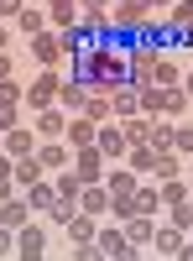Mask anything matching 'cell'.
Masks as SVG:
<instances>
[{"label":"cell","instance_id":"6da1fadb","mask_svg":"<svg viewBox=\"0 0 193 261\" xmlns=\"http://www.w3.org/2000/svg\"><path fill=\"white\" fill-rule=\"evenodd\" d=\"M78 79L89 84V94H115L120 84H131V47L115 32H104L78 53Z\"/></svg>","mask_w":193,"mask_h":261},{"label":"cell","instance_id":"7a4b0ae2","mask_svg":"<svg viewBox=\"0 0 193 261\" xmlns=\"http://www.w3.org/2000/svg\"><path fill=\"white\" fill-rule=\"evenodd\" d=\"M146 11H152V0H115L110 6V32H141Z\"/></svg>","mask_w":193,"mask_h":261},{"label":"cell","instance_id":"3957f363","mask_svg":"<svg viewBox=\"0 0 193 261\" xmlns=\"http://www.w3.org/2000/svg\"><path fill=\"white\" fill-rule=\"evenodd\" d=\"M157 63H162V47H131V84L146 89V84H157Z\"/></svg>","mask_w":193,"mask_h":261},{"label":"cell","instance_id":"277c9868","mask_svg":"<svg viewBox=\"0 0 193 261\" xmlns=\"http://www.w3.org/2000/svg\"><path fill=\"white\" fill-rule=\"evenodd\" d=\"M32 58L42 68H58V58H68V37L63 32H37L32 37Z\"/></svg>","mask_w":193,"mask_h":261},{"label":"cell","instance_id":"5b68a950","mask_svg":"<svg viewBox=\"0 0 193 261\" xmlns=\"http://www.w3.org/2000/svg\"><path fill=\"white\" fill-rule=\"evenodd\" d=\"M16 261H47V230L42 225H21L16 230Z\"/></svg>","mask_w":193,"mask_h":261},{"label":"cell","instance_id":"8992f818","mask_svg":"<svg viewBox=\"0 0 193 261\" xmlns=\"http://www.w3.org/2000/svg\"><path fill=\"white\" fill-rule=\"evenodd\" d=\"M58 89H63V79H58V68H42V79L37 84H26V105H37V110H47V105H58Z\"/></svg>","mask_w":193,"mask_h":261},{"label":"cell","instance_id":"52a82bcc","mask_svg":"<svg viewBox=\"0 0 193 261\" xmlns=\"http://www.w3.org/2000/svg\"><path fill=\"white\" fill-rule=\"evenodd\" d=\"M73 172H78V183H99L104 178V151H99V141L73 151Z\"/></svg>","mask_w":193,"mask_h":261},{"label":"cell","instance_id":"ba28073f","mask_svg":"<svg viewBox=\"0 0 193 261\" xmlns=\"http://www.w3.org/2000/svg\"><path fill=\"white\" fill-rule=\"evenodd\" d=\"M37 146H42V136H37V130H26V125H16V130H6V136H0V151H6L11 162H16V157H32Z\"/></svg>","mask_w":193,"mask_h":261},{"label":"cell","instance_id":"9c48e42d","mask_svg":"<svg viewBox=\"0 0 193 261\" xmlns=\"http://www.w3.org/2000/svg\"><path fill=\"white\" fill-rule=\"evenodd\" d=\"M32 130H37L42 141H63V130H68V110H63V105H47V110L37 115Z\"/></svg>","mask_w":193,"mask_h":261},{"label":"cell","instance_id":"30bf717a","mask_svg":"<svg viewBox=\"0 0 193 261\" xmlns=\"http://www.w3.org/2000/svg\"><path fill=\"white\" fill-rule=\"evenodd\" d=\"M63 141H68L73 151H78V146H94V141H99V125H94L89 115H68V130H63Z\"/></svg>","mask_w":193,"mask_h":261},{"label":"cell","instance_id":"8fae6325","mask_svg":"<svg viewBox=\"0 0 193 261\" xmlns=\"http://www.w3.org/2000/svg\"><path fill=\"white\" fill-rule=\"evenodd\" d=\"M110 110H115V120L141 115V89H136V84H120V89L110 94Z\"/></svg>","mask_w":193,"mask_h":261},{"label":"cell","instance_id":"7c38bea8","mask_svg":"<svg viewBox=\"0 0 193 261\" xmlns=\"http://www.w3.org/2000/svg\"><path fill=\"white\" fill-rule=\"evenodd\" d=\"M58 105H63L68 115H84V105H89V84H84V79H68V84L58 89Z\"/></svg>","mask_w":193,"mask_h":261},{"label":"cell","instance_id":"4fadbf2b","mask_svg":"<svg viewBox=\"0 0 193 261\" xmlns=\"http://www.w3.org/2000/svg\"><path fill=\"white\" fill-rule=\"evenodd\" d=\"M0 225H6V230L32 225V204H26V193H16V199H6V204H0Z\"/></svg>","mask_w":193,"mask_h":261},{"label":"cell","instance_id":"5bb4252c","mask_svg":"<svg viewBox=\"0 0 193 261\" xmlns=\"http://www.w3.org/2000/svg\"><path fill=\"white\" fill-rule=\"evenodd\" d=\"M78 209H84V214H94V220H99V214H110V188H104V183H84Z\"/></svg>","mask_w":193,"mask_h":261},{"label":"cell","instance_id":"9a60e30c","mask_svg":"<svg viewBox=\"0 0 193 261\" xmlns=\"http://www.w3.org/2000/svg\"><path fill=\"white\" fill-rule=\"evenodd\" d=\"M37 157H42V167L63 172V167H73V146H68V141H42V146H37Z\"/></svg>","mask_w":193,"mask_h":261},{"label":"cell","instance_id":"2e32d148","mask_svg":"<svg viewBox=\"0 0 193 261\" xmlns=\"http://www.w3.org/2000/svg\"><path fill=\"white\" fill-rule=\"evenodd\" d=\"M42 172H47V167H42V157H37V151H32V157H16V162H11V178H16V188H32V183H42Z\"/></svg>","mask_w":193,"mask_h":261},{"label":"cell","instance_id":"e0dca14e","mask_svg":"<svg viewBox=\"0 0 193 261\" xmlns=\"http://www.w3.org/2000/svg\"><path fill=\"white\" fill-rule=\"evenodd\" d=\"M47 21L58 32H73L78 27V0H47Z\"/></svg>","mask_w":193,"mask_h":261},{"label":"cell","instance_id":"ac0fdd59","mask_svg":"<svg viewBox=\"0 0 193 261\" xmlns=\"http://www.w3.org/2000/svg\"><path fill=\"white\" fill-rule=\"evenodd\" d=\"M136 172L131 167H115V172H104V188H110V199H131V193H136Z\"/></svg>","mask_w":193,"mask_h":261},{"label":"cell","instance_id":"d6986e66","mask_svg":"<svg viewBox=\"0 0 193 261\" xmlns=\"http://www.w3.org/2000/svg\"><path fill=\"white\" fill-rule=\"evenodd\" d=\"M99 151H104V157H125V151H131V141H125V130L104 120V125H99Z\"/></svg>","mask_w":193,"mask_h":261},{"label":"cell","instance_id":"ffe728a7","mask_svg":"<svg viewBox=\"0 0 193 261\" xmlns=\"http://www.w3.org/2000/svg\"><path fill=\"white\" fill-rule=\"evenodd\" d=\"M63 230H68V241H73V246H84V241H94V235H99V220H94V214H84V209H78L73 220L63 225Z\"/></svg>","mask_w":193,"mask_h":261},{"label":"cell","instance_id":"44dd1931","mask_svg":"<svg viewBox=\"0 0 193 261\" xmlns=\"http://www.w3.org/2000/svg\"><path fill=\"white\" fill-rule=\"evenodd\" d=\"M152 235H157L152 214H131V220H125V241L131 246H152Z\"/></svg>","mask_w":193,"mask_h":261},{"label":"cell","instance_id":"7402d4cb","mask_svg":"<svg viewBox=\"0 0 193 261\" xmlns=\"http://www.w3.org/2000/svg\"><path fill=\"white\" fill-rule=\"evenodd\" d=\"M94 241H99V251L110 256V261H115V256H120L125 246H131V241H125V225H104V230L94 235Z\"/></svg>","mask_w":193,"mask_h":261},{"label":"cell","instance_id":"603a6c76","mask_svg":"<svg viewBox=\"0 0 193 261\" xmlns=\"http://www.w3.org/2000/svg\"><path fill=\"white\" fill-rule=\"evenodd\" d=\"M125 167H131V172H136V178H141V172H152V167H157V151H152V146H146V141H136L131 151H125Z\"/></svg>","mask_w":193,"mask_h":261},{"label":"cell","instance_id":"cb8c5ba5","mask_svg":"<svg viewBox=\"0 0 193 261\" xmlns=\"http://www.w3.org/2000/svg\"><path fill=\"white\" fill-rule=\"evenodd\" d=\"M26 204H32V209H42V214H47V209L58 204V188H52L47 178H42V183H32V188H26Z\"/></svg>","mask_w":193,"mask_h":261},{"label":"cell","instance_id":"d4e9b609","mask_svg":"<svg viewBox=\"0 0 193 261\" xmlns=\"http://www.w3.org/2000/svg\"><path fill=\"white\" fill-rule=\"evenodd\" d=\"M178 172H183V157H178V151H157L152 178H157V183H167V178H178Z\"/></svg>","mask_w":193,"mask_h":261},{"label":"cell","instance_id":"484cf974","mask_svg":"<svg viewBox=\"0 0 193 261\" xmlns=\"http://www.w3.org/2000/svg\"><path fill=\"white\" fill-rule=\"evenodd\" d=\"M52 188H58V199H73V204H78V193H84V183H78L73 167H63L58 178H52Z\"/></svg>","mask_w":193,"mask_h":261},{"label":"cell","instance_id":"4316f807","mask_svg":"<svg viewBox=\"0 0 193 261\" xmlns=\"http://www.w3.org/2000/svg\"><path fill=\"white\" fill-rule=\"evenodd\" d=\"M183 241H188V235H183V230H173V225H157V235H152V246H157L162 256H173Z\"/></svg>","mask_w":193,"mask_h":261},{"label":"cell","instance_id":"83f0119b","mask_svg":"<svg viewBox=\"0 0 193 261\" xmlns=\"http://www.w3.org/2000/svg\"><path fill=\"white\" fill-rule=\"evenodd\" d=\"M16 27L26 32V37H37V32H47V11H37V6H26V11L16 16Z\"/></svg>","mask_w":193,"mask_h":261},{"label":"cell","instance_id":"f1b7e54d","mask_svg":"<svg viewBox=\"0 0 193 261\" xmlns=\"http://www.w3.org/2000/svg\"><path fill=\"white\" fill-rule=\"evenodd\" d=\"M152 120H157V115H131V120L120 125V130H125V141H131V146L146 141V136H152Z\"/></svg>","mask_w":193,"mask_h":261},{"label":"cell","instance_id":"f546056e","mask_svg":"<svg viewBox=\"0 0 193 261\" xmlns=\"http://www.w3.org/2000/svg\"><path fill=\"white\" fill-rule=\"evenodd\" d=\"M167 27H178V32L193 27V0H173V6H167Z\"/></svg>","mask_w":193,"mask_h":261},{"label":"cell","instance_id":"4dcf8cb0","mask_svg":"<svg viewBox=\"0 0 193 261\" xmlns=\"http://www.w3.org/2000/svg\"><path fill=\"white\" fill-rule=\"evenodd\" d=\"M84 115H89L94 125H104V120H115V110H110V94H89V105H84Z\"/></svg>","mask_w":193,"mask_h":261},{"label":"cell","instance_id":"1f68e13d","mask_svg":"<svg viewBox=\"0 0 193 261\" xmlns=\"http://www.w3.org/2000/svg\"><path fill=\"white\" fill-rule=\"evenodd\" d=\"M173 136H178V125L152 120V136H146V146H152V151H173Z\"/></svg>","mask_w":193,"mask_h":261},{"label":"cell","instance_id":"d6a6232c","mask_svg":"<svg viewBox=\"0 0 193 261\" xmlns=\"http://www.w3.org/2000/svg\"><path fill=\"white\" fill-rule=\"evenodd\" d=\"M157 209H162V188L136 183V214H157Z\"/></svg>","mask_w":193,"mask_h":261},{"label":"cell","instance_id":"836d02e7","mask_svg":"<svg viewBox=\"0 0 193 261\" xmlns=\"http://www.w3.org/2000/svg\"><path fill=\"white\" fill-rule=\"evenodd\" d=\"M183 105H188V89H183V84H167V89H162V110L183 115Z\"/></svg>","mask_w":193,"mask_h":261},{"label":"cell","instance_id":"e575fe53","mask_svg":"<svg viewBox=\"0 0 193 261\" xmlns=\"http://www.w3.org/2000/svg\"><path fill=\"white\" fill-rule=\"evenodd\" d=\"M162 188V209H178V204H188V193H183V183L178 178H167V183H157Z\"/></svg>","mask_w":193,"mask_h":261},{"label":"cell","instance_id":"d590c367","mask_svg":"<svg viewBox=\"0 0 193 261\" xmlns=\"http://www.w3.org/2000/svg\"><path fill=\"white\" fill-rule=\"evenodd\" d=\"M141 115H162V89H157V84L141 89Z\"/></svg>","mask_w":193,"mask_h":261},{"label":"cell","instance_id":"8d00e7d4","mask_svg":"<svg viewBox=\"0 0 193 261\" xmlns=\"http://www.w3.org/2000/svg\"><path fill=\"white\" fill-rule=\"evenodd\" d=\"M73 214H78V204H73V199H58V204L47 209V220H52V225H68Z\"/></svg>","mask_w":193,"mask_h":261},{"label":"cell","instance_id":"74e56055","mask_svg":"<svg viewBox=\"0 0 193 261\" xmlns=\"http://www.w3.org/2000/svg\"><path fill=\"white\" fill-rule=\"evenodd\" d=\"M173 151H178V157H193V125H178V136H173Z\"/></svg>","mask_w":193,"mask_h":261},{"label":"cell","instance_id":"f35d334b","mask_svg":"<svg viewBox=\"0 0 193 261\" xmlns=\"http://www.w3.org/2000/svg\"><path fill=\"white\" fill-rule=\"evenodd\" d=\"M73 261H110L99 251V241H84V246H73Z\"/></svg>","mask_w":193,"mask_h":261},{"label":"cell","instance_id":"ab89813d","mask_svg":"<svg viewBox=\"0 0 193 261\" xmlns=\"http://www.w3.org/2000/svg\"><path fill=\"white\" fill-rule=\"evenodd\" d=\"M21 94L26 89H16V79H0V105H21Z\"/></svg>","mask_w":193,"mask_h":261},{"label":"cell","instance_id":"60d3db41","mask_svg":"<svg viewBox=\"0 0 193 261\" xmlns=\"http://www.w3.org/2000/svg\"><path fill=\"white\" fill-rule=\"evenodd\" d=\"M167 84H178V68L162 58V63H157V89H167Z\"/></svg>","mask_w":193,"mask_h":261},{"label":"cell","instance_id":"b9f144b4","mask_svg":"<svg viewBox=\"0 0 193 261\" xmlns=\"http://www.w3.org/2000/svg\"><path fill=\"white\" fill-rule=\"evenodd\" d=\"M6 130H16V105H0V136Z\"/></svg>","mask_w":193,"mask_h":261},{"label":"cell","instance_id":"7bdbcfd3","mask_svg":"<svg viewBox=\"0 0 193 261\" xmlns=\"http://www.w3.org/2000/svg\"><path fill=\"white\" fill-rule=\"evenodd\" d=\"M21 11H26V0H0V16H6V21H16Z\"/></svg>","mask_w":193,"mask_h":261},{"label":"cell","instance_id":"ee69618b","mask_svg":"<svg viewBox=\"0 0 193 261\" xmlns=\"http://www.w3.org/2000/svg\"><path fill=\"white\" fill-rule=\"evenodd\" d=\"M6 199H16V178H11V172H0V204H6Z\"/></svg>","mask_w":193,"mask_h":261},{"label":"cell","instance_id":"f6af8a7d","mask_svg":"<svg viewBox=\"0 0 193 261\" xmlns=\"http://www.w3.org/2000/svg\"><path fill=\"white\" fill-rule=\"evenodd\" d=\"M11 246H16V230H6V225H0V256H6Z\"/></svg>","mask_w":193,"mask_h":261},{"label":"cell","instance_id":"bcb514c9","mask_svg":"<svg viewBox=\"0 0 193 261\" xmlns=\"http://www.w3.org/2000/svg\"><path fill=\"white\" fill-rule=\"evenodd\" d=\"M173 261H193V246H188V241H183V246H178V251H173Z\"/></svg>","mask_w":193,"mask_h":261},{"label":"cell","instance_id":"7dc6e473","mask_svg":"<svg viewBox=\"0 0 193 261\" xmlns=\"http://www.w3.org/2000/svg\"><path fill=\"white\" fill-rule=\"evenodd\" d=\"M0 79H11V58L6 53H0Z\"/></svg>","mask_w":193,"mask_h":261},{"label":"cell","instance_id":"c3c4849f","mask_svg":"<svg viewBox=\"0 0 193 261\" xmlns=\"http://www.w3.org/2000/svg\"><path fill=\"white\" fill-rule=\"evenodd\" d=\"M11 47V27H0V53H6Z\"/></svg>","mask_w":193,"mask_h":261},{"label":"cell","instance_id":"681fc988","mask_svg":"<svg viewBox=\"0 0 193 261\" xmlns=\"http://www.w3.org/2000/svg\"><path fill=\"white\" fill-rule=\"evenodd\" d=\"M183 89H188V99H193V73H188V84H183Z\"/></svg>","mask_w":193,"mask_h":261},{"label":"cell","instance_id":"f907efd6","mask_svg":"<svg viewBox=\"0 0 193 261\" xmlns=\"http://www.w3.org/2000/svg\"><path fill=\"white\" fill-rule=\"evenodd\" d=\"M152 6H173V0H152Z\"/></svg>","mask_w":193,"mask_h":261},{"label":"cell","instance_id":"816d5d0a","mask_svg":"<svg viewBox=\"0 0 193 261\" xmlns=\"http://www.w3.org/2000/svg\"><path fill=\"white\" fill-rule=\"evenodd\" d=\"M188 214H193V199H188Z\"/></svg>","mask_w":193,"mask_h":261}]
</instances>
